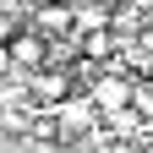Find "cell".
Returning a JSON list of instances; mask_svg holds the SVG:
<instances>
[{"instance_id": "1", "label": "cell", "mask_w": 153, "mask_h": 153, "mask_svg": "<svg viewBox=\"0 0 153 153\" xmlns=\"http://www.w3.org/2000/svg\"><path fill=\"white\" fill-rule=\"evenodd\" d=\"M55 131H60V137H71V142L93 137V131H99V104H93L88 93H71L66 104H55Z\"/></svg>"}, {"instance_id": "3", "label": "cell", "mask_w": 153, "mask_h": 153, "mask_svg": "<svg viewBox=\"0 0 153 153\" xmlns=\"http://www.w3.org/2000/svg\"><path fill=\"white\" fill-rule=\"evenodd\" d=\"M49 55H55V38H44L38 27H22L16 33V44H11V60H16V71H44L49 66Z\"/></svg>"}, {"instance_id": "2", "label": "cell", "mask_w": 153, "mask_h": 153, "mask_svg": "<svg viewBox=\"0 0 153 153\" xmlns=\"http://www.w3.org/2000/svg\"><path fill=\"white\" fill-rule=\"evenodd\" d=\"M131 93H137V76H120V71H104L99 82L88 88V99L99 104V115H120L131 104Z\"/></svg>"}, {"instance_id": "5", "label": "cell", "mask_w": 153, "mask_h": 153, "mask_svg": "<svg viewBox=\"0 0 153 153\" xmlns=\"http://www.w3.org/2000/svg\"><path fill=\"white\" fill-rule=\"evenodd\" d=\"M131 109H137V115H153V82H148V76H137V93H131Z\"/></svg>"}, {"instance_id": "4", "label": "cell", "mask_w": 153, "mask_h": 153, "mask_svg": "<svg viewBox=\"0 0 153 153\" xmlns=\"http://www.w3.org/2000/svg\"><path fill=\"white\" fill-rule=\"evenodd\" d=\"M109 22H115V11H104V6H76V44L82 38H93V33H109Z\"/></svg>"}]
</instances>
